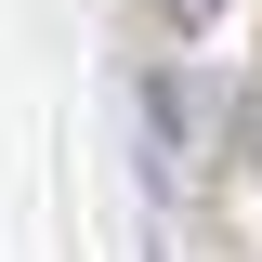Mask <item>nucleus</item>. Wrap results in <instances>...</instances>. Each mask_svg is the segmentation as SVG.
Listing matches in <instances>:
<instances>
[{
	"mask_svg": "<svg viewBox=\"0 0 262 262\" xmlns=\"http://www.w3.org/2000/svg\"><path fill=\"white\" fill-rule=\"evenodd\" d=\"M158 13H170V27H184V39H196V27H210V13H223V0H158Z\"/></svg>",
	"mask_w": 262,
	"mask_h": 262,
	"instance_id": "1",
	"label": "nucleus"
}]
</instances>
